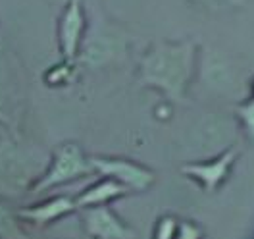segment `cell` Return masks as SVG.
<instances>
[{
	"instance_id": "cell-10",
	"label": "cell",
	"mask_w": 254,
	"mask_h": 239,
	"mask_svg": "<svg viewBox=\"0 0 254 239\" xmlns=\"http://www.w3.org/2000/svg\"><path fill=\"white\" fill-rule=\"evenodd\" d=\"M239 151L237 149H229L225 151L220 159H216L210 164H189V166H183V174L194 177L206 191H214L220 187L223 179L229 174V168L231 164L237 159Z\"/></svg>"
},
{
	"instance_id": "cell-5",
	"label": "cell",
	"mask_w": 254,
	"mask_h": 239,
	"mask_svg": "<svg viewBox=\"0 0 254 239\" xmlns=\"http://www.w3.org/2000/svg\"><path fill=\"white\" fill-rule=\"evenodd\" d=\"M21 80L8 50L0 45V126L16 129L21 114Z\"/></svg>"
},
{
	"instance_id": "cell-12",
	"label": "cell",
	"mask_w": 254,
	"mask_h": 239,
	"mask_svg": "<svg viewBox=\"0 0 254 239\" xmlns=\"http://www.w3.org/2000/svg\"><path fill=\"white\" fill-rule=\"evenodd\" d=\"M0 239H29L17 212L0 199Z\"/></svg>"
},
{
	"instance_id": "cell-18",
	"label": "cell",
	"mask_w": 254,
	"mask_h": 239,
	"mask_svg": "<svg viewBox=\"0 0 254 239\" xmlns=\"http://www.w3.org/2000/svg\"><path fill=\"white\" fill-rule=\"evenodd\" d=\"M4 135H8V129L4 128V126H0V139H2Z\"/></svg>"
},
{
	"instance_id": "cell-16",
	"label": "cell",
	"mask_w": 254,
	"mask_h": 239,
	"mask_svg": "<svg viewBox=\"0 0 254 239\" xmlns=\"http://www.w3.org/2000/svg\"><path fill=\"white\" fill-rule=\"evenodd\" d=\"M174 239H202V232L198 226L190 222L177 224V232H175Z\"/></svg>"
},
{
	"instance_id": "cell-6",
	"label": "cell",
	"mask_w": 254,
	"mask_h": 239,
	"mask_svg": "<svg viewBox=\"0 0 254 239\" xmlns=\"http://www.w3.org/2000/svg\"><path fill=\"white\" fill-rule=\"evenodd\" d=\"M87 27V8L85 0H65L58 17V48L62 60L75 62L81 39Z\"/></svg>"
},
{
	"instance_id": "cell-15",
	"label": "cell",
	"mask_w": 254,
	"mask_h": 239,
	"mask_svg": "<svg viewBox=\"0 0 254 239\" xmlns=\"http://www.w3.org/2000/svg\"><path fill=\"white\" fill-rule=\"evenodd\" d=\"M237 114L241 116V120H243V124H245V128H247V133L254 139V96H253V100H249L247 104L239 106Z\"/></svg>"
},
{
	"instance_id": "cell-3",
	"label": "cell",
	"mask_w": 254,
	"mask_h": 239,
	"mask_svg": "<svg viewBox=\"0 0 254 239\" xmlns=\"http://www.w3.org/2000/svg\"><path fill=\"white\" fill-rule=\"evenodd\" d=\"M129 48V33L110 17L96 10L93 17L87 16V27L81 39L75 64L83 68H106L120 62Z\"/></svg>"
},
{
	"instance_id": "cell-7",
	"label": "cell",
	"mask_w": 254,
	"mask_h": 239,
	"mask_svg": "<svg viewBox=\"0 0 254 239\" xmlns=\"http://www.w3.org/2000/svg\"><path fill=\"white\" fill-rule=\"evenodd\" d=\"M89 162H91L93 172L116 179L118 183L126 185L129 191H144L154 183V174L131 160L93 157L89 159Z\"/></svg>"
},
{
	"instance_id": "cell-2",
	"label": "cell",
	"mask_w": 254,
	"mask_h": 239,
	"mask_svg": "<svg viewBox=\"0 0 254 239\" xmlns=\"http://www.w3.org/2000/svg\"><path fill=\"white\" fill-rule=\"evenodd\" d=\"M47 164L45 155L31 145H23L10 133L4 135L0 139V199L27 195Z\"/></svg>"
},
{
	"instance_id": "cell-17",
	"label": "cell",
	"mask_w": 254,
	"mask_h": 239,
	"mask_svg": "<svg viewBox=\"0 0 254 239\" xmlns=\"http://www.w3.org/2000/svg\"><path fill=\"white\" fill-rule=\"evenodd\" d=\"M192 4L204 6V8H223V6H231V4H239L243 0H190Z\"/></svg>"
},
{
	"instance_id": "cell-13",
	"label": "cell",
	"mask_w": 254,
	"mask_h": 239,
	"mask_svg": "<svg viewBox=\"0 0 254 239\" xmlns=\"http://www.w3.org/2000/svg\"><path fill=\"white\" fill-rule=\"evenodd\" d=\"M77 70V64L75 62H67V60H62L60 64H54L50 70L47 72L45 80H47L48 85H64V83H69L73 80V74Z\"/></svg>"
},
{
	"instance_id": "cell-4",
	"label": "cell",
	"mask_w": 254,
	"mask_h": 239,
	"mask_svg": "<svg viewBox=\"0 0 254 239\" xmlns=\"http://www.w3.org/2000/svg\"><path fill=\"white\" fill-rule=\"evenodd\" d=\"M91 172H93L91 162L83 155L81 147H77L75 143H64L52 153V159L48 160L45 172L39 175L37 181L31 185L29 195L37 197V195L47 193L54 187H60L69 181L85 177Z\"/></svg>"
},
{
	"instance_id": "cell-9",
	"label": "cell",
	"mask_w": 254,
	"mask_h": 239,
	"mask_svg": "<svg viewBox=\"0 0 254 239\" xmlns=\"http://www.w3.org/2000/svg\"><path fill=\"white\" fill-rule=\"evenodd\" d=\"M75 199L71 197H54L48 199L45 203H37L31 207L17 208V218L21 220L23 226H31V228H47L48 224L56 222L64 216L75 212Z\"/></svg>"
},
{
	"instance_id": "cell-1",
	"label": "cell",
	"mask_w": 254,
	"mask_h": 239,
	"mask_svg": "<svg viewBox=\"0 0 254 239\" xmlns=\"http://www.w3.org/2000/svg\"><path fill=\"white\" fill-rule=\"evenodd\" d=\"M196 64V47L192 41L154 43L139 62L137 80L143 87L158 89L166 96L181 100Z\"/></svg>"
},
{
	"instance_id": "cell-8",
	"label": "cell",
	"mask_w": 254,
	"mask_h": 239,
	"mask_svg": "<svg viewBox=\"0 0 254 239\" xmlns=\"http://www.w3.org/2000/svg\"><path fill=\"white\" fill-rule=\"evenodd\" d=\"M83 226L93 239H135V232L106 205L83 208Z\"/></svg>"
},
{
	"instance_id": "cell-11",
	"label": "cell",
	"mask_w": 254,
	"mask_h": 239,
	"mask_svg": "<svg viewBox=\"0 0 254 239\" xmlns=\"http://www.w3.org/2000/svg\"><path fill=\"white\" fill-rule=\"evenodd\" d=\"M129 189L126 185L118 183L112 177H104L102 181H98L95 185H91L89 189L81 193L79 197L75 199V207L77 208H87V207H96V205H106L114 199H120L127 195Z\"/></svg>"
},
{
	"instance_id": "cell-14",
	"label": "cell",
	"mask_w": 254,
	"mask_h": 239,
	"mask_svg": "<svg viewBox=\"0 0 254 239\" xmlns=\"http://www.w3.org/2000/svg\"><path fill=\"white\" fill-rule=\"evenodd\" d=\"M175 232H177V222L175 218H162L156 226V232H154V239H174L175 238Z\"/></svg>"
}]
</instances>
